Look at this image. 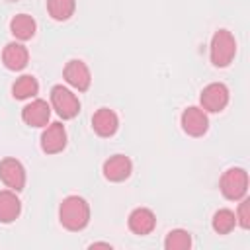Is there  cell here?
<instances>
[{
	"instance_id": "obj_7",
	"label": "cell",
	"mask_w": 250,
	"mask_h": 250,
	"mask_svg": "<svg viewBox=\"0 0 250 250\" xmlns=\"http://www.w3.org/2000/svg\"><path fill=\"white\" fill-rule=\"evenodd\" d=\"M180 123H182V129L186 135L189 137H203L209 129V119H207V111H203L201 107L197 105H189L182 111V117H180Z\"/></svg>"
},
{
	"instance_id": "obj_18",
	"label": "cell",
	"mask_w": 250,
	"mask_h": 250,
	"mask_svg": "<svg viewBox=\"0 0 250 250\" xmlns=\"http://www.w3.org/2000/svg\"><path fill=\"white\" fill-rule=\"evenodd\" d=\"M76 10V0H47V12L57 21H66Z\"/></svg>"
},
{
	"instance_id": "obj_14",
	"label": "cell",
	"mask_w": 250,
	"mask_h": 250,
	"mask_svg": "<svg viewBox=\"0 0 250 250\" xmlns=\"http://www.w3.org/2000/svg\"><path fill=\"white\" fill-rule=\"evenodd\" d=\"M2 62L8 70H23L29 62V51L25 49L23 43L12 41L2 51Z\"/></svg>"
},
{
	"instance_id": "obj_22",
	"label": "cell",
	"mask_w": 250,
	"mask_h": 250,
	"mask_svg": "<svg viewBox=\"0 0 250 250\" xmlns=\"http://www.w3.org/2000/svg\"><path fill=\"white\" fill-rule=\"evenodd\" d=\"M98 246H105V248H111V244H109V242H94V244H90V248H98Z\"/></svg>"
},
{
	"instance_id": "obj_2",
	"label": "cell",
	"mask_w": 250,
	"mask_h": 250,
	"mask_svg": "<svg viewBox=\"0 0 250 250\" xmlns=\"http://www.w3.org/2000/svg\"><path fill=\"white\" fill-rule=\"evenodd\" d=\"M211 62L217 68H225L232 62L236 55V41L234 35L229 29H217L211 37V47H209Z\"/></svg>"
},
{
	"instance_id": "obj_9",
	"label": "cell",
	"mask_w": 250,
	"mask_h": 250,
	"mask_svg": "<svg viewBox=\"0 0 250 250\" xmlns=\"http://www.w3.org/2000/svg\"><path fill=\"white\" fill-rule=\"evenodd\" d=\"M66 146V129L61 121L45 125V131L41 133V150L45 154H59Z\"/></svg>"
},
{
	"instance_id": "obj_8",
	"label": "cell",
	"mask_w": 250,
	"mask_h": 250,
	"mask_svg": "<svg viewBox=\"0 0 250 250\" xmlns=\"http://www.w3.org/2000/svg\"><path fill=\"white\" fill-rule=\"evenodd\" d=\"M0 180L6 184V188L14 189L16 193L25 188V168L18 158H4L0 160Z\"/></svg>"
},
{
	"instance_id": "obj_5",
	"label": "cell",
	"mask_w": 250,
	"mask_h": 250,
	"mask_svg": "<svg viewBox=\"0 0 250 250\" xmlns=\"http://www.w3.org/2000/svg\"><path fill=\"white\" fill-rule=\"evenodd\" d=\"M199 104L203 111L209 113H219L227 107L229 104V88L223 82H211L201 90Z\"/></svg>"
},
{
	"instance_id": "obj_6",
	"label": "cell",
	"mask_w": 250,
	"mask_h": 250,
	"mask_svg": "<svg viewBox=\"0 0 250 250\" xmlns=\"http://www.w3.org/2000/svg\"><path fill=\"white\" fill-rule=\"evenodd\" d=\"M62 76L66 80L68 86H72L74 90L78 92H86L92 84V74H90V68L84 61L80 59H72L64 64L62 68Z\"/></svg>"
},
{
	"instance_id": "obj_13",
	"label": "cell",
	"mask_w": 250,
	"mask_h": 250,
	"mask_svg": "<svg viewBox=\"0 0 250 250\" xmlns=\"http://www.w3.org/2000/svg\"><path fill=\"white\" fill-rule=\"evenodd\" d=\"M51 117V105L45 100H33L21 109V119L29 127H45Z\"/></svg>"
},
{
	"instance_id": "obj_11",
	"label": "cell",
	"mask_w": 250,
	"mask_h": 250,
	"mask_svg": "<svg viewBox=\"0 0 250 250\" xmlns=\"http://www.w3.org/2000/svg\"><path fill=\"white\" fill-rule=\"evenodd\" d=\"M127 227L133 234L137 236H146L154 230L156 227V215L148 209V207H137L129 213V219H127Z\"/></svg>"
},
{
	"instance_id": "obj_1",
	"label": "cell",
	"mask_w": 250,
	"mask_h": 250,
	"mask_svg": "<svg viewBox=\"0 0 250 250\" xmlns=\"http://www.w3.org/2000/svg\"><path fill=\"white\" fill-rule=\"evenodd\" d=\"M59 221L66 230H84L90 223V205L80 195H68L59 205Z\"/></svg>"
},
{
	"instance_id": "obj_17",
	"label": "cell",
	"mask_w": 250,
	"mask_h": 250,
	"mask_svg": "<svg viewBox=\"0 0 250 250\" xmlns=\"http://www.w3.org/2000/svg\"><path fill=\"white\" fill-rule=\"evenodd\" d=\"M39 92V82L35 76L31 74H23L20 78H16V82L12 84V96L16 100H29L35 98Z\"/></svg>"
},
{
	"instance_id": "obj_21",
	"label": "cell",
	"mask_w": 250,
	"mask_h": 250,
	"mask_svg": "<svg viewBox=\"0 0 250 250\" xmlns=\"http://www.w3.org/2000/svg\"><path fill=\"white\" fill-rule=\"evenodd\" d=\"M234 217H236V225H240L242 229H250V199L248 197L240 199Z\"/></svg>"
},
{
	"instance_id": "obj_12",
	"label": "cell",
	"mask_w": 250,
	"mask_h": 250,
	"mask_svg": "<svg viewBox=\"0 0 250 250\" xmlns=\"http://www.w3.org/2000/svg\"><path fill=\"white\" fill-rule=\"evenodd\" d=\"M92 129L96 135L107 139V137H113L119 129V117L113 109L109 107H100L94 115H92Z\"/></svg>"
},
{
	"instance_id": "obj_10",
	"label": "cell",
	"mask_w": 250,
	"mask_h": 250,
	"mask_svg": "<svg viewBox=\"0 0 250 250\" xmlns=\"http://www.w3.org/2000/svg\"><path fill=\"white\" fill-rule=\"evenodd\" d=\"M102 172H104V178L107 180V182H123V180H127L129 176H131V172H133V162H131V158L129 156H125V154H113V156H109L105 162H104V166H102Z\"/></svg>"
},
{
	"instance_id": "obj_16",
	"label": "cell",
	"mask_w": 250,
	"mask_h": 250,
	"mask_svg": "<svg viewBox=\"0 0 250 250\" xmlns=\"http://www.w3.org/2000/svg\"><path fill=\"white\" fill-rule=\"evenodd\" d=\"M37 31V23L29 14H16L10 21V33L18 39V41H27L35 35Z\"/></svg>"
},
{
	"instance_id": "obj_3",
	"label": "cell",
	"mask_w": 250,
	"mask_h": 250,
	"mask_svg": "<svg viewBox=\"0 0 250 250\" xmlns=\"http://www.w3.org/2000/svg\"><path fill=\"white\" fill-rule=\"evenodd\" d=\"M219 189L229 201H240L248 193V172L244 168H229L219 180Z\"/></svg>"
},
{
	"instance_id": "obj_15",
	"label": "cell",
	"mask_w": 250,
	"mask_h": 250,
	"mask_svg": "<svg viewBox=\"0 0 250 250\" xmlns=\"http://www.w3.org/2000/svg\"><path fill=\"white\" fill-rule=\"evenodd\" d=\"M21 213V201L14 189L0 191V223H14Z\"/></svg>"
},
{
	"instance_id": "obj_4",
	"label": "cell",
	"mask_w": 250,
	"mask_h": 250,
	"mask_svg": "<svg viewBox=\"0 0 250 250\" xmlns=\"http://www.w3.org/2000/svg\"><path fill=\"white\" fill-rule=\"evenodd\" d=\"M51 105L57 111V115L62 119H72L80 111V100L72 90L64 88L62 84L51 88Z\"/></svg>"
},
{
	"instance_id": "obj_20",
	"label": "cell",
	"mask_w": 250,
	"mask_h": 250,
	"mask_svg": "<svg viewBox=\"0 0 250 250\" xmlns=\"http://www.w3.org/2000/svg\"><path fill=\"white\" fill-rule=\"evenodd\" d=\"M166 250H189L191 248V234L184 229H174L164 238Z\"/></svg>"
},
{
	"instance_id": "obj_19",
	"label": "cell",
	"mask_w": 250,
	"mask_h": 250,
	"mask_svg": "<svg viewBox=\"0 0 250 250\" xmlns=\"http://www.w3.org/2000/svg\"><path fill=\"white\" fill-rule=\"evenodd\" d=\"M211 227L217 234H229L234 230L236 227V217H234V211L230 209H219L215 211L213 219H211Z\"/></svg>"
}]
</instances>
